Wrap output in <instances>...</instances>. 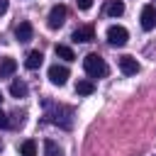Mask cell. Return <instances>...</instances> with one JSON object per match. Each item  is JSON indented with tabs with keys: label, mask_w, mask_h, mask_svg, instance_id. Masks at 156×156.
<instances>
[{
	"label": "cell",
	"mask_w": 156,
	"mask_h": 156,
	"mask_svg": "<svg viewBox=\"0 0 156 156\" xmlns=\"http://www.w3.org/2000/svg\"><path fill=\"white\" fill-rule=\"evenodd\" d=\"M76 2H78L80 10H90V7H93V0H76Z\"/></svg>",
	"instance_id": "obj_17"
},
{
	"label": "cell",
	"mask_w": 156,
	"mask_h": 156,
	"mask_svg": "<svg viewBox=\"0 0 156 156\" xmlns=\"http://www.w3.org/2000/svg\"><path fill=\"white\" fill-rule=\"evenodd\" d=\"M15 37H17V41H22V44L32 41V37H34V27H32V22H20L17 29H15Z\"/></svg>",
	"instance_id": "obj_7"
},
{
	"label": "cell",
	"mask_w": 156,
	"mask_h": 156,
	"mask_svg": "<svg viewBox=\"0 0 156 156\" xmlns=\"http://www.w3.org/2000/svg\"><path fill=\"white\" fill-rule=\"evenodd\" d=\"M7 5H10V0H0V15L7 12Z\"/></svg>",
	"instance_id": "obj_18"
},
{
	"label": "cell",
	"mask_w": 156,
	"mask_h": 156,
	"mask_svg": "<svg viewBox=\"0 0 156 156\" xmlns=\"http://www.w3.org/2000/svg\"><path fill=\"white\" fill-rule=\"evenodd\" d=\"M10 95L12 98H24L27 95V83L24 80H12L10 83Z\"/></svg>",
	"instance_id": "obj_14"
},
{
	"label": "cell",
	"mask_w": 156,
	"mask_h": 156,
	"mask_svg": "<svg viewBox=\"0 0 156 156\" xmlns=\"http://www.w3.org/2000/svg\"><path fill=\"white\" fill-rule=\"evenodd\" d=\"M0 151H2V141H0Z\"/></svg>",
	"instance_id": "obj_20"
},
{
	"label": "cell",
	"mask_w": 156,
	"mask_h": 156,
	"mask_svg": "<svg viewBox=\"0 0 156 156\" xmlns=\"http://www.w3.org/2000/svg\"><path fill=\"white\" fill-rule=\"evenodd\" d=\"M7 124H10V122H7V117H5V112L0 110V127H7Z\"/></svg>",
	"instance_id": "obj_19"
},
{
	"label": "cell",
	"mask_w": 156,
	"mask_h": 156,
	"mask_svg": "<svg viewBox=\"0 0 156 156\" xmlns=\"http://www.w3.org/2000/svg\"><path fill=\"white\" fill-rule=\"evenodd\" d=\"M17 71V61L12 56H2L0 58V78H10Z\"/></svg>",
	"instance_id": "obj_9"
},
{
	"label": "cell",
	"mask_w": 156,
	"mask_h": 156,
	"mask_svg": "<svg viewBox=\"0 0 156 156\" xmlns=\"http://www.w3.org/2000/svg\"><path fill=\"white\" fill-rule=\"evenodd\" d=\"M41 61H44V56H41V51H29L27 56H24V66L29 68V71H34V68H39L41 66Z\"/></svg>",
	"instance_id": "obj_10"
},
{
	"label": "cell",
	"mask_w": 156,
	"mask_h": 156,
	"mask_svg": "<svg viewBox=\"0 0 156 156\" xmlns=\"http://www.w3.org/2000/svg\"><path fill=\"white\" fill-rule=\"evenodd\" d=\"M73 41H80V44H85V41H93L95 39V29L88 24V27H78L76 32H73V37H71Z\"/></svg>",
	"instance_id": "obj_8"
},
{
	"label": "cell",
	"mask_w": 156,
	"mask_h": 156,
	"mask_svg": "<svg viewBox=\"0 0 156 156\" xmlns=\"http://www.w3.org/2000/svg\"><path fill=\"white\" fill-rule=\"evenodd\" d=\"M141 29H146V32H151L154 27H156V7L154 5H144L141 7Z\"/></svg>",
	"instance_id": "obj_5"
},
{
	"label": "cell",
	"mask_w": 156,
	"mask_h": 156,
	"mask_svg": "<svg viewBox=\"0 0 156 156\" xmlns=\"http://www.w3.org/2000/svg\"><path fill=\"white\" fill-rule=\"evenodd\" d=\"M54 54H56L58 58H63V61H73V58H76L73 49L66 46V44H56V46H54Z\"/></svg>",
	"instance_id": "obj_12"
},
{
	"label": "cell",
	"mask_w": 156,
	"mask_h": 156,
	"mask_svg": "<svg viewBox=\"0 0 156 156\" xmlns=\"http://www.w3.org/2000/svg\"><path fill=\"white\" fill-rule=\"evenodd\" d=\"M83 68H85V73H88L90 78H105V76H107V63H105V58L98 56V54H88V56L83 58Z\"/></svg>",
	"instance_id": "obj_1"
},
{
	"label": "cell",
	"mask_w": 156,
	"mask_h": 156,
	"mask_svg": "<svg viewBox=\"0 0 156 156\" xmlns=\"http://www.w3.org/2000/svg\"><path fill=\"white\" fill-rule=\"evenodd\" d=\"M127 39H129V32H127L124 27H119V24L107 27V44H110V46H124Z\"/></svg>",
	"instance_id": "obj_3"
},
{
	"label": "cell",
	"mask_w": 156,
	"mask_h": 156,
	"mask_svg": "<svg viewBox=\"0 0 156 156\" xmlns=\"http://www.w3.org/2000/svg\"><path fill=\"white\" fill-rule=\"evenodd\" d=\"M44 156H63V149L54 139H46L44 141Z\"/></svg>",
	"instance_id": "obj_15"
},
{
	"label": "cell",
	"mask_w": 156,
	"mask_h": 156,
	"mask_svg": "<svg viewBox=\"0 0 156 156\" xmlns=\"http://www.w3.org/2000/svg\"><path fill=\"white\" fill-rule=\"evenodd\" d=\"M76 93H78V95H93V93H95V83L83 78V80L76 83Z\"/></svg>",
	"instance_id": "obj_13"
},
{
	"label": "cell",
	"mask_w": 156,
	"mask_h": 156,
	"mask_svg": "<svg viewBox=\"0 0 156 156\" xmlns=\"http://www.w3.org/2000/svg\"><path fill=\"white\" fill-rule=\"evenodd\" d=\"M105 12H107L110 17H119V15H124V2H122V0H107Z\"/></svg>",
	"instance_id": "obj_11"
},
{
	"label": "cell",
	"mask_w": 156,
	"mask_h": 156,
	"mask_svg": "<svg viewBox=\"0 0 156 156\" xmlns=\"http://www.w3.org/2000/svg\"><path fill=\"white\" fill-rule=\"evenodd\" d=\"M20 154L22 156H37V141H32V139L22 141L20 144Z\"/></svg>",
	"instance_id": "obj_16"
},
{
	"label": "cell",
	"mask_w": 156,
	"mask_h": 156,
	"mask_svg": "<svg viewBox=\"0 0 156 156\" xmlns=\"http://www.w3.org/2000/svg\"><path fill=\"white\" fill-rule=\"evenodd\" d=\"M68 76H71V71H68L66 66H58V63H54V66L49 68V80H51L54 85H66Z\"/></svg>",
	"instance_id": "obj_4"
},
{
	"label": "cell",
	"mask_w": 156,
	"mask_h": 156,
	"mask_svg": "<svg viewBox=\"0 0 156 156\" xmlns=\"http://www.w3.org/2000/svg\"><path fill=\"white\" fill-rule=\"evenodd\" d=\"M66 15H68L66 5H54V7H51V12H49V17H46L49 29H61V27H63V22H66Z\"/></svg>",
	"instance_id": "obj_2"
},
{
	"label": "cell",
	"mask_w": 156,
	"mask_h": 156,
	"mask_svg": "<svg viewBox=\"0 0 156 156\" xmlns=\"http://www.w3.org/2000/svg\"><path fill=\"white\" fill-rule=\"evenodd\" d=\"M119 71L124 76H136L139 73V61L134 56H119Z\"/></svg>",
	"instance_id": "obj_6"
}]
</instances>
